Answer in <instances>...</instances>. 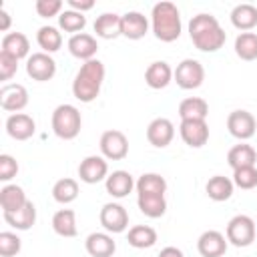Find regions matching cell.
Returning <instances> with one entry per match:
<instances>
[{"label": "cell", "mask_w": 257, "mask_h": 257, "mask_svg": "<svg viewBox=\"0 0 257 257\" xmlns=\"http://www.w3.org/2000/svg\"><path fill=\"white\" fill-rule=\"evenodd\" d=\"M84 247L90 257H112L116 251V243L108 233H90L84 241Z\"/></svg>", "instance_id": "cell-20"}, {"label": "cell", "mask_w": 257, "mask_h": 257, "mask_svg": "<svg viewBox=\"0 0 257 257\" xmlns=\"http://www.w3.org/2000/svg\"><path fill=\"white\" fill-rule=\"evenodd\" d=\"M28 203L26 193L22 187L18 185H4L0 189V205H2V213H12L22 209Z\"/></svg>", "instance_id": "cell-26"}, {"label": "cell", "mask_w": 257, "mask_h": 257, "mask_svg": "<svg viewBox=\"0 0 257 257\" xmlns=\"http://www.w3.org/2000/svg\"><path fill=\"white\" fill-rule=\"evenodd\" d=\"M171 80H173V70H171L169 62H165V60L151 62L149 68L145 70V82L155 90H161V88L169 86Z\"/></svg>", "instance_id": "cell-21"}, {"label": "cell", "mask_w": 257, "mask_h": 257, "mask_svg": "<svg viewBox=\"0 0 257 257\" xmlns=\"http://www.w3.org/2000/svg\"><path fill=\"white\" fill-rule=\"evenodd\" d=\"M189 36H191L195 48H199L201 52H215L227 40V34L219 26L217 18L213 14H205V12H201V14L191 18Z\"/></svg>", "instance_id": "cell-1"}, {"label": "cell", "mask_w": 257, "mask_h": 257, "mask_svg": "<svg viewBox=\"0 0 257 257\" xmlns=\"http://www.w3.org/2000/svg\"><path fill=\"white\" fill-rule=\"evenodd\" d=\"M231 24L243 32L251 30L253 26H257V8L253 4H237L231 10Z\"/></svg>", "instance_id": "cell-29"}, {"label": "cell", "mask_w": 257, "mask_h": 257, "mask_svg": "<svg viewBox=\"0 0 257 257\" xmlns=\"http://www.w3.org/2000/svg\"><path fill=\"white\" fill-rule=\"evenodd\" d=\"M227 128L229 133L239 139V141H247L255 135V128H257V120L255 116L249 112V110H233L229 116H227Z\"/></svg>", "instance_id": "cell-9"}, {"label": "cell", "mask_w": 257, "mask_h": 257, "mask_svg": "<svg viewBox=\"0 0 257 257\" xmlns=\"http://www.w3.org/2000/svg\"><path fill=\"white\" fill-rule=\"evenodd\" d=\"M98 147H100L102 157L108 161H122L128 155V139L124 137V133L114 131V128L104 131L100 135Z\"/></svg>", "instance_id": "cell-7"}, {"label": "cell", "mask_w": 257, "mask_h": 257, "mask_svg": "<svg viewBox=\"0 0 257 257\" xmlns=\"http://www.w3.org/2000/svg\"><path fill=\"white\" fill-rule=\"evenodd\" d=\"M255 161H257V151L247 143H239L231 147L227 153V163L233 171L243 167H255Z\"/></svg>", "instance_id": "cell-23"}, {"label": "cell", "mask_w": 257, "mask_h": 257, "mask_svg": "<svg viewBox=\"0 0 257 257\" xmlns=\"http://www.w3.org/2000/svg\"><path fill=\"white\" fill-rule=\"evenodd\" d=\"M4 221L10 227L18 229V231H28L36 223V207H34V203L28 201L22 209L12 211V213H4Z\"/></svg>", "instance_id": "cell-27"}, {"label": "cell", "mask_w": 257, "mask_h": 257, "mask_svg": "<svg viewBox=\"0 0 257 257\" xmlns=\"http://www.w3.org/2000/svg\"><path fill=\"white\" fill-rule=\"evenodd\" d=\"M52 229L60 237H76V215L72 209H60L52 215Z\"/></svg>", "instance_id": "cell-28"}, {"label": "cell", "mask_w": 257, "mask_h": 257, "mask_svg": "<svg viewBox=\"0 0 257 257\" xmlns=\"http://www.w3.org/2000/svg\"><path fill=\"white\" fill-rule=\"evenodd\" d=\"M6 133L14 141H28L36 133V122L30 114L24 112H14L6 118Z\"/></svg>", "instance_id": "cell-16"}, {"label": "cell", "mask_w": 257, "mask_h": 257, "mask_svg": "<svg viewBox=\"0 0 257 257\" xmlns=\"http://www.w3.org/2000/svg\"><path fill=\"white\" fill-rule=\"evenodd\" d=\"M102 80H104V64L98 58L86 60L78 68V72L72 80L74 98L80 100V102H92L100 92Z\"/></svg>", "instance_id": "cell-2"}, {"label": "cell", "mask_w": 257, "mask_h": 257, "mask_svg": "<svg viewBox=\"0 0 257 257\" xmlns=\"http://www.w3.org/2000/svg\"><path fill=\"white\" fill-rule=\"evenodd\" d=\"M0 20H2V22H0V30H2V32H6V30L10 28V14H8L4 8L0 10Z\"/></svg>", "instance_id": "cell-45"}, {"label": "cell", "mask_w": 257, "mask_h": 257, "mask_svg": "<svg viewBox=\"0 0 257 257\" xmlns=\"http://www.w3.org/2000/svg\"><path fill=\"white\" fill-rule=\"evenodd\" d=\"M233 185H237L239 189H255L257 187V169L255 167H243V169H235L233 171Z\"/></svg>", "instance_id": "cell-38"}, {"label": "cell", "mask_w": 257, "mask_h": 257, "mask_svg": "<svg viewBox=\"0 0 257 257\" xmlns=\"http://www.w3.org/2000/svg\"><path fill=\"white\" fill-rule=\"evenodd\" d=\"M153 32L161 42H173L181 36V14L173 2H159L151 12Z\"/></svg>", "instance_id": "cell-3"}, {"label": "cell", "mask_w": 257, "mask_h": 257, "mask_svg": "<svg viewBox=\"0 0 257 257\" xmlns=\"http://www.w3.org/2000/svg\"><path fill=\"white\" fill-rule=\"evenodd\" d=\"M173 78L175 82L185 88V90H193V88H199L205 80V68L199 60L195 58H185L177 64L175 72H173Z\"/></svg>", "instance_id": "cell-6"}, {"label": "cell", "mask_w": 257, "mask_h": 257, "mask_svg": "<svg viewBox=\"0 0 257 257\" xmlns=\"http://www.w3.org/2000/svg\"><path fill=\"white\" fill-rule=\"evenodd\" d=\"M233 187H235V185H233V181H231L229 177L215 175V177H211V179L207 181L205 191H207L209 199H213V201L221 203V201L231 199V195H233Z\"/></svg>", "instance_id": "cell-30"}, {"label": "cell", "mask_w": 257, "mask_h": 257, "mask_svg": "<svg viewBox=\"0 0 257 257\" xmlns=\"http://www.w3.org/2000/svg\"><path fill=\"white\" fill-rule=\"evenodd\" d=\"M173 137H175V126L165 116L153 118L147 126V141L157 149H165L167 145H171Z\"/></svg>", "instance_id": "cell-13"}, {"label": "cell", "mask_w": 257, "mask_h": 257, "mask_svg": "<svg viewBox=\"0 0 257 257\" xmlns=\"http://www.w3.org/2000/svg\"><path fill=\"white\" fill-rule=\"evenodd\" d=\"M18 173V163L10 155H0V181H10Z\"/></svg>", "instance_id": "cell-41"}, {"label": "cell", "mask_w": 257, "mask_h": 257, "mask_svg": "<svg viewBox=\"0 0 257 257\" xmlns=\"http://www.w3.org/2000/svg\"><path fill=\"white\" fill-rule=\"evenodd\" d=\"M68 50L74 58H80V60H92L96 50H98V42L94 36L86 34V32H78V34H72L68 38Z\"/></svg>", "instance_id": "cell-17"}, {"label": "cell", "mask_w": 257, "mask_h": 257, "mask_svg": "<svg viewBox=\"0 0 257 257\" xmlns=\"http://www.w3.org/2000/svg\"><path fill=\"white\" fill-rule=\"evenodd\" d=\"M137 205H139L141 213L147 215V217H151V219H159L167 211V199H165V195H139Z\"/></svg>", "instance_id": "cell-32"}, {"label": "cell", "mask_w": 257, "mask_h": 257, "mask_svg": "<svg viewBox=\"0 0 257 257\" xmlns=\"http://www.w3.org/2000/svg\"><path fill=\"white\" fill-rule=\"evenodd\" d=\"M120 30H122V36H126L128 40H139L149 32V20L145 14L131 10L120 16Z\"/></svg>", "instance_id": "cell-18"}, {"label": "cell", "mask_w": 257, "mask_h": 257, "mask_svg": "<svg viewBox=\"0 0 257 257\" xmlns=\"http://www.w3.org/2000/svg\"><path fill=\"white\" fill-rule=\"evenodd\" d=\"M207 114H209V104H207V100H203L199 96L183 98L179 104L181 120H205Z\"/></svg>", "instance_id": "cell-25"}, {"label": "cell", "mask_w": 257, "mask_h": 257, "mask_svg": "<svg viewBox=\"0 0 257 257\" xmlns=\"http://www.w3.org/2000/svg\"><path fill=\"white\" fill-rule=\"evenodd\" d=\"M94 32H96L98 38H104V40H112V38L122 36L120 16L114 14V12H104V14L96 16V20H94Z\"/></svg>", "instance_id": "cell-22"}, {"label": "cell", "mask_w": 257, "mask_h": 257, "mask_svg": "<svg viewBox=\"0 0 257 257\" xmlns=\"http://www.w3.org/2000/svg\"><path fill=\"white\" fill-rule=\"evenodd\" d=\"M167 181L157 173H145L137 181V193L139 195H165Z\"/></svg>", "instance_id": "cell-34"}, {"label": "cell", "mask_w": 257, "mask_h": 257, "mask_svg": "<svg viewBox=\"0 0 257 257\" xmlns=\"http://www.w3.org/2000/svg\"><path fill=\"white\" fill-rule=\"evenodd\" d=\"M197 251L201 257H223L227 251V237L215 229L205 231L197 239Z\"/></svg>", "instance_id": "cell-15"}, {"label": "cell", "mask_w": 257, "mask_h": 257, "mask_svg": "<svg viewBox=\"0 0 257 257\" xmlns=\"http://www.w3.org/2000/svg\"><path fill=\"white\" fill-rule=\"evenodd\" d=\"M68 6H70V10H76V12H86V10H90L92 6H94V2L92 0H68Z\"/></svg>", "instance_id": "cell-43"}, {"label": "cell", "mask_w": 257, "mask_h": 257, "mask_svg": "<svg viewBox=\"0 0 257 257\" xmlns=\"http://www.w3.org/2000/svg\"><path fill=\"white\" fill-rule=\"evenodd\" d=\"M58 26H60L64 32L78 34V32L86 26V16H84L82 12H76V10H64V12H60V16H58Z\"/></svg>", "instance_id": "cell-37"}, {"label": "cell", "mask_w": 257, "mask_h": 257, "mask_svg": "<svg viewBox=\"0 0 257 257\" xmlns=\"http://www.w3.org/2000/svg\"><path fill=\"white\" fill-rule=\"evenodd\" d=\"M18 70V60L0 52V80H10Z\"/></svg>", "instance_id": "cell-42"}, {"label": "cell", "mask_w": 257, "mask_h": 257, "mask_svg": "<svg viewBox=\"0 0 257 257\" xmlns=\"http://www.w3.org/2000/svg\"><path fill=\"white\" fill-rule=\"evenodd\" d=\"M26 74L32 80L46 82V80H50L56 74V62L46 52H34L26 60Z\"/></svg>", "instance_id": "cell-8"}, {"label": "cell", "mask_w": 257, "mask_h": 257, "mask_svg": "<svg viewBox=\"0 0 257 257\" xmlns=\"http://www.w3.org/2000/svg\"><path fill=\"white\" fill-rule=\"evenodd\" d=\"M235 54L241 60H255L257 58V34L241 32L235 38Z\"/></svg>", "instance_id": "cell-36"}, {"label": "cell", "mask_w": 257, "mask_h": 257, "mask_svg": "<svg viewBox=\"0 0 257 257\" xmlns=\"http://www.w3.org/2000/svg\"><path fill=\"white\" fill-rule=\"evenodd\" d=\"M104 187H106V193L110 197L122 199V197H126L137 187V183L133 181V175L128 171H112L104 179Z\"/></svg>", "instance_id": "cell-19"}, {"label": "cell", "mask_w": 257, "mask_h": 257, "mask_svg": "<svg viewBox=\"0 0 257 257\" xmlns=\"http://www.w3.org/2000/svg\"><path fill=\"white\" fill-rule=\"evenodd\" d=\"M52 197L56 203L60 205H68L72 203L76 197H78V183L70 177H64V179H58L52 187Z\"/></svg>", "instance_id": "cell-35"}, {"label": "cell", "mask_w": 257, "mask_h": 257, "mask_svg": "<svg viewBox=\"0 0 257 257\" xmlns=\"http://www.w3.org/2000/svg\"><path fill=\"white\" fill-rule=\"evenodd\" d=\"M100 225L108 233H122L128 227V213L118 203H106L100 209Z\"/></svg>", "instance_id": "cell-11"}, {"label": "cell", "mask_w": 257, "mask_h": 257, "mask_svg": "<svg viewBox=\"0 0 257 257\" xmlns=\"http://www.w3.org/2000/svg\"><path fill=\"white\" fill-rule=\"evenodd\" d=\"M36 42L42 48V52L50 54V52L60 50V46H62V34L54 26H40L38 32H36Z\"/></svg>", "instance_id": "cell-33"}, {"label": "cell", "mask_w": 257, "mask_h": 257, "mask_svg": "<svg viewBox=\"0 0 257 257\" xmlns=\"http://www.w3.org/2000/svg\"><path fill=\"white\" fill-rule=\"evenodd\" d=\"M28 50H30V42H28L26 34H22V32H8V34H4L2 50L0 52L20 60V58L28 56Z\"/></svg>", "instance_id": "cell-24"}, {"label": "cell", "mask_w": 257, "mask_h": 257, "mask_svg": "<svg viewBox=\"0 0 257 257\" xmlns=\"http://www.w3.org/2000/svg\"><path fill=\"white\" fill-rule=\"evenodd\" d=\"M126 241L135 249H149L157 243V231L149 225H135V227L128 229Z\"/></svg>", "instance_id": "cell-31"}, {"label": "cell", "mask_w": 257, "mask_h": 257, "mask_svg": "<svg viewBox=\"0 0 257 257\" xmlns=\"http://www.w3.org/2000/svg\"><path fill=\"white\" fill-rule=\"evenodd\" d=\"M78 177L82 183L86 185H96L100 183L102 179L108 177V165H106V159L104 157H98V155H90V157H84L78 165Z\"/></svg>", "instance_id": "cell-10"}, {"label": "cell", "mask_w": 257, "mask_h": 257, "mask_svg": "<svg viewBox=\"0 0 257 257\" xmlns=\"http://www.w3.org/2000/svg\"><path fill=\"white\" fill-rule=\"evenodd\" d=\"M179 133L191 149H201L209 141V124L205 120H181Z\"/></svg>", "instance_id": "cell-14"}, {"label": "cell", "mask_w": 257, "mask_h": 257, "mask_svg": "<svg viewBox=\"0 0 257 257\" xmlns=\"http://www.w3.org/2000/svg\"><path fill=\"white\" fill-rule=\"evenodd\" d=\"M82 126L80 110L74 104H58L52 110V131L62 141H72L78 137Z\"/></svg>", "instance_id": "cell-4"}, {"label": "cell", "mask_w": 257, "mask_h": 257, "mask_svg": "<svg viewBox=\"0 0 257 257\" xmlns=\"http://www.w3.org/2000/svg\"><path fill=\"white\" fill-rule=\"evenodd\" d=\"M255 221L249 215H235L227 223V241L235 247H249L255 241Z\"/></svg>", "instance_id": "cell-5"}, {"label": "cell", "mask_w": 257, "mask_h": 257, "mask_svg": "<svg viewBox=\"0 0 257 257\" xmlns=\"http://www.w3.org/2000/svg\"><path fill=\"white\" fill-rule=\"evenodd\" d=\"M38 16L42 18H50V16H60V10H62V2L60 0H36L34 4Z\"/></svg>", "instance_id": "cell-40"}, {"label": "cell", "mask_w": 257, "mask_h": 257, "mask_svg": "<svg viewBox=\"0 0 257 257\" xmlns=\"http://www.w3.org/2000/svg\"><path fill=\"white\" fill-rule=\"evenodd\" d=\"M159 257H185L183 255V251L179 249V247H165V249H161V253H159Z\"/></svg>", "instance_id": "cell-44"}, {"label": "cell", "mask_w": 257, "mask_h": 257, "mask_svg": "<svg viewBox=\"0 0 257 257\" xmlns=\"http://www.w3.org/2000/svg\"><path fill=\"white\" fill-rule=\"evenodd\" d=\"M26 104H28V90L22 84L10 82L0 88V106L4 110L14 114V112H20Z\"/></svg>", "instance_id": "cell-12"}, {"label": "cell", "mask_w": 257, "mask_h": 257, "mask_svg": "<svg viewBox=\"0 0 257 257\" xmlns=\"http://www.w3.org/2000/svg\"><path fill=\"white\" fill-rule=\"evenodd\" d=\"M20 249H22V241L16 233H10V231L0 233V255L2 257H12L20 253Z\"/></svg>", "instance_id": "cell-39"}]
</instances>
